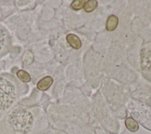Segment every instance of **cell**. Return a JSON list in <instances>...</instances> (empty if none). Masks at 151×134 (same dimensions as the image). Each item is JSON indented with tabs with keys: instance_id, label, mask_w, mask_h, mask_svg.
Here are the masks:
<instances>
[{
	"instance_id": "5b68a950",
	"label": "cell",
	"mask_w": 151,
	"mask_h": 134,
	"mask_svg": "<svg viewBox=\"0 0 151 134\" xmlns=\"http://www.w3.org/2000/svg\"><path fill=\"white\" fill-rule=\"evenodd\" d=\"M53 82V79L51 76H46L40 80L37 83V88L40 90H46Z\"/></svg>"
},
{
	"instance_id": "7a4b0ae2",
	"label": "cell",
	"mask_w": 151,
	"mask_h": 134,
	"mask_svg": "<svg viewBox=\"0 0 151 134\" xmlns=\"http://www.w3.org/2000/svg\"><path fill=\"white\" fill-rule=\"evenodd\" d=\"M16 97L15 87L9 80L0 77V110L7 109Z\"/></svg>"
},
{
	"instance_id": "277c9868",
	"label": "cell",
	"mask_w": 151,
	"mask_h": 134,
	"mask_svg": "<svg viewBox=\"0 0 151 134\" xmlns=\"http://www.w3.org/2000/svg\"><path fill=\"white\" fill-rule=\"evenodd\" d=\"M119 19L118 18L114 15H110L106 22V28L108 31H113L116 29L118 25Z\"/></svg>"
},
{
	"instance_id": "52a82bcc",
	"label": "cell",
	"mask_w": 151,
	"mask_h": 134,
	"mask_svg": "<svg viewBox=\"0 0 151 134\" xmlns=\"http://www.w3.org/2000/svg\"><path fill=\"white\" fill-rule=\"evenodd\" d=\"M97 6V1L90 0V1H88L86 3V4L84 6V9L87 12H91L96 9Z\"/></svg>"
},
{
	"instance_id": "9c48e42d",
	"label": "cell",
	"mask_w": 151,
	"mask_h": 134,
	"mask_svg": "<svg viewBox=\"0 0 151 134\" xmlns=\"http://www.w3.org/2000/svg\"><path fill=\"white\" fill-rule=\"evenodd\" d=\"M17 75L21 80L24 82H28L31 79L29 74L27 71L22 70H18L17 73Z\"/></svg>"
},
{
	"instance_id": "3957f363",
	"label": "cell",
	"mask_w": 151,
	"mask_h": 134,
	"mask_svg": "<svg viewBox=\"0 0 151 134\" xmlns=\"http://www.w3.org/2000/svg\"><path fill=\"white\" fill-rule=\"evenodd\" d=\"M66 39L68 44L74 48L78 49L81 46V41L80 39L75 34H69L67 35Z\"/></svg>"
},
{
	"instance_id": "30bf717a",
	"label": "cell",
	"mask_w": 151,
	"mask_h": 134,
	"mask_svg": "<svg viewBox=\"0 0 151 134\" xmlns=\"http://www.w3.org/2000/svg\"><path fill=\"white\" fill-rule=\"evenodd\" d=\"M5 32L3 28L0 26V51L2 48L5 41Z\"/></svg>"
},
{
	"instance_id": "ba28073f",
	"label": "cell",
	"mask_w": 151,
	"mask_h": 134,
	"mask_svg": "<svg viewBox=\"0 0 151 134\" xmlns=\"http://www.w3.org/2000/svg\"><path fill=\"white\" fill-rule=\"evenodd\" d=\"M87 2L85 0H75L71 4L70 6L74 10H79L84 6Z\"/></svg>"
},
{
	"instance_id": "6da1fadb",
	"label": "cell",
	"mask_w": 151,
	"mask_h": 134,
	"mask_svg": "<svg viewBox=\"0 0 151 134\" xmlns=\"http://www.w3.org/2000/svg\"><path fill=\"white\" fill-rule=\"evenodd\" d=\"M8 121L12 128L22 134L28 133L33 125V116L28 110L22 107L15 109L9 114Z\"/></svg>"
},
{
	"instance_id": "8992f818",
	"label": "cell",
	"mask_w": 151,
	"mask_h": 134,
	"mask_svg": "<svg viewBox=\"0 0 151 134\" xmlns=\"http://www.w3.org/2000/svg\"><path fill=\"white\" fill-rule=\"evenodd\" d=\"M126 128L132 132H136L139 129V125L137 122L132 117H129L125 120Z\"/></svg>"
}]
</instances>
